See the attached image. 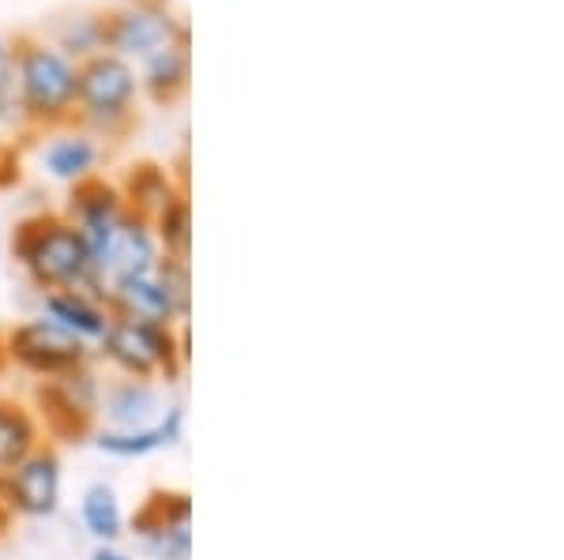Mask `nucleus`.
I'll list each match as a JSON object with an SVG mask.
<instances>
[{
  "instance_id": "dca6fc26",
  "label": "nucleus",
  "mask_w": 564,
  "mask_h": 560,
  "mask_svg": "<svg viewBox=\"0 0 564 560\" xmlns=\"http://www.w3.org/2000/svg\"><path fill=\"white\" fill-rule=\"evenodd\" d=\"M121 200H129V211L140 215V219H148V215H151V204H154V215H159L162 207L174 200V193H170L166 169L151 166V162H143V166H132L129 193H124Z\"/></svg>"
},
{
  "instance_id": "aec40b11",
  "label": "nucleus",
  "mask_w": 564,
  "mask_h": 560,
  "mask_svg": "<svg viewBox=\"0 0 564 560\" xmlns=\"http://www.w3.org/2000/svg\"><path fill=\"white\" fill-rule=\"evenodd\" d=\"M15 117V61L8 39H0V121Z\"/></svg>"
},
{
  "instance_id": "ddd939ff",
  "label": "nucleus",
  "mask_w": 564,
  "mask_h": 560,
  "mask_svg": "<svg viewBox=\"0 0 564 560\" xmlns=\"http://www.w3.org/2000/svg\"><path fill=\"white\" fill-rule=\"evenodd\" d=\"M45 312H50L53 323H61V328L72 331L76 339H102L106 328H109L106 312L79 290L50 294V297H45Z\"/></svg>"
},
{
  "instance_id": "423d86ee",
  "label": "nucleus",
  "mask_w": 564,
  "mask_h": 560,
  "mask_svg": "<svg viewBox=\"0 0 564 560\" xmlns=\"http://www.w3.org/2000/svg\"><path fill=\"white\" fill-rule=\"evenodd\" d=\"M106 354L135 376H151L170 365V336L162 323L121 316L106 328Z\"/></svg>"
},
{
  "instance_id": "6ab92c4d",
  "label": "nucleus",
  "mask_w": 564,
  "mask_h": 560,
  "mask_svg": "<svg viewBox=\"0 0 564 560\" xmlns=\"http://www.w3.org/2000/svg\"><path fill=\"white\" fill-rule=\"evenodd\" d=\"M159 238H162V245H166L170 260L188 256V204H185V196H174V200L159 211Z\"/></svg>"
},
{
  "instance_id": "f257e3e1",
  "label": "nucleus",
  "mask_w": 564,
  "mask_h": 560,
  "mask_svg": "<svg viewBox=\"0 0 564 560\" xmlns=\"http://www.w3.org/2000/svg\"><path fill=\"white\" fill-rule=\"evenodd\" d=\"M8 45H12L15 61V117L34 132L72 129V117H76V61L65 57L39 31H15Z\"/></svg>"
},
{
  "instance_id": "6e6552de",
  "label": "nucleus",
  "mask_w": 564,
  "mask_h": 560,
  "mask_svg": "<svg viewBox=\"0 0 564 560\" xmlns=\"http://www.w3.org/2000/svg\"><path fill=\"white\" fill-rule=\"evenodd\" d=\"M124 200L121 193H117L113 185H106V180L98 177H84L76 180V193H72V215H76V230L79 238L87 241V252H95L102 241L113 233V226L124 219Z\"/></svg>"
},
{
  "instance_id": "2eb2a0df",
  "label": "nucleus",
  "mask_w": 564,
  "mask_h": 560,
  "mask_svg": "<svg viewBox=\"0 0 564 560\" xmlns=\"http://www.w3.org/2000/svg\"><path fill=\"white\" fill-rule=\"evenodd\" d=\"M109 418H113V432H135V429H151L154 426V414H159V395H154L151 384L132 381L113 387L106 403Z\"/></svg>"
},
{
  "instance_id": "9b49d317",
  "label": "nucleus",
  "mask_w": 564,
  "mask_h": 560,
  "mask_svg": "<svg viewBox=\"0 0 564 560\" xmlns=\"http://www.w3.org/2000/svg\"><path fill=\"white\" fill-rule=\"evenodd\" d=\"M113 301L121 305L124 316H132V320H148V323H166L170 316L185 312L177 305V297L170 294V286L159 278V267L151 271V275H135L129 283L113 286Z\"/></svg>"
},
{
  "instance_id": "412c9836",
  "label": "nucleus",
  "mask_w": 564,
  "mask_h": 560,
  "mask_svg": "<svg viewBox=\"0 0 564 560\" xmlns=\"http://www.w3.org/2000/svg\"><path fill=\"white\" fill-rule=\"evenodd\" d=\"M95 560H129V557L117 553V549H109V546H102V549H95Z\"/></svg>"
},
{
  "instance_id": "0eeeda50",
  "label": "nucleus",
  "mask_w": 564,
  "mask_h": 560,
  "mask_svg": "<svg viewBox=\"0 0 564 560\" xmlns=\"http://www.w3.org/2000/svg\"><path fill=\"white\" fill-rule=\"evenodd\" d=\"M12 358L34 373H65L84 361V342L53 320H31L12 331Z\"/></svg>"
},
{
  "instance_id": "4be33fe9",
  "label": "nucleus",
  "mask_w": 564,
  "mask_h": 560,
  "mask_svg": "<svg viewBox=\"0 0 564 560\" xmlns=\"http://www.w3.org/2000/svg\"><path fill=\"white\" fill-rule=\"evenodd\" d=\"M4 519H8V516H4V508H0V530H4Z\"/></svg>"
},
{
  "instance_id": "f8f14e48",
  "label": "nucleus",
  "mask_w": 564,
  "mask_h": 560,
  "mask_svg": "<svg viewBox=\"0 0 564 560\" xmlns=\"http://www.w3.org/2000/svg\"><path fill=\"white\" fill-rule=\"evenodd\" d=\"M42 162H45V169H50L53 177L72 180V185H76V180L90 177V169H95L98 143H95V135H87L79 129L50 135V143L42 147Z\"/></svg>"
},
{
  "instance_id": "39448f33",
  "label": "nucleus",
  "mask_w": 564,
  "mask_h": 560,
  "mask_svg": "<svg viewBox=\"0 0 564 560\" xmlns=\"http://www.w3.org/2000/svg\"><path fill=\"white\" fill-rule=\"evenodd\" d=\"M159 267V245L148 219L124 211V219L113 226V233L90 252V283L102 286H121L135 275H151Z\"/></svg>"
},
{
  "instance_id": "a211bd4d",
  "label": "nucleus",
  "mask_w": 564,
  "mask_h": 560,
  "mask_svg": "<svg viewBox=\"0 0 564 560\" xmlns=\"http://www.w3.org/2000/svg\"><path fill=\"white\" fill-rule=\"evenodd\" d=\"M34 444V426L31 418L20 410H8L0 406V471H12L20 466L26 455H31Z\"/></svg>"
},
{
  "instance_id": "9d476101",
  "label": "nucleus",
  "mask_w": 564,
  "mask_h": 560,
  "mask_svg": "<svg viewBox=\"0 0 564 560\" xmlns=\"http://www.w3.org/2000/svg\"><path fill=\"white\" fill-rule=\"evenodd\" d=\"M140 90L151 98L154 106H174L177 98H185L188 79H193V53L188 42H170L162 50H154L151 57L140 61Z\"/></svg>"
},
{
  "instance_id": "20e7f679",
  "label": "nucleus",
  "mask_w": 564,
  "mask_h": 560,
  "mask_svg": "<svg viewBox=\"0 0 564 560\" xmlns=\"http://www.w3.org/2000/svg\"><path fill=\"white\" fill-rule=\"evenodd\" d=\"M170 42L188 39V20L170 8V0H121L98 8V50L124 61H143Z\"/></svg>"
},
{
  "instance_id": "f03ea898",
  "label": "nucleus",
  "mask_w": 564,
  "mask_h": 560,
  "mask_svg": "<svg viewBox=\"0 0 564 560\" xmlns=\"http://www.w3.org/2000/svg\"><path fill=\"white\" fill-rule=\"evenodd\" d=\"M140 121V76L113 53L76 61V117L72 129L87 135H124Z\"/></svg>"
},
{
  "instance_id": "1a4fd4ad",
  "label": "nucleus",
  "mask_w": 564,
  "mask_h": 560,
  "mask_svg": "<svg viewBox=\"0 0 564 560\" xmlns=\"http://www.w3.org/2000/svg\"><path fill=\"white\" fill-rule=\"evenodd\" d=\"M8 496L23 516H53L61 504V463L53 455H26L20 466H12Z\"/></svg>"
},
{
  "instance_id": "4468645a",
  "label": "nucleus",
  "mask_w": 564,
  "mask_h": 560,
  "mask_svg": "<svg viewBox=\"0 0 564 560\" xmlns=\"http://www.w3.org/2000/svg\"><path fill=\"white\" fill-rule=\"evenodd\" d=\"M181 437V410L170 406L166 418H159L151 429H135V432H102L98 437V448L109 451V455H121V459H132V455H148V451H159L166 444H174Z\"/></svg>"
},
{
  "instance_id": "7ed1b4c3",
  "label": "nucleus",
  "mask_w": 564,
  "mask_h": 560,
  "mask_svg": "<svg viewBox=\"0 0 564 560\" xmlns=\"http://www.w3.org/2000/svg\"><path fill=\"white\" fill-rule=\"evenodd\" d=\"M15 252L34 275V283L50 286V290H79L90 283V252L79 230L65 219H31L15 233Z\"/></svg>"
},
{
  "instance_id": "f3484780",
  "label": "nucleus",
  "mask_w": 564,
  "mask_h": 560,
  "mask_svg": "<svg viewBox=\"0 0 564 560\" xmlns=\"http://www.w3.org/2000/svg\"><path fill=\"white\" fill-rule=\"evenodd\" d=\"M121 504H117V496L109 485H90L84 493V527L90 530L95 538L102 541H113L121 535Z\"/></svg>"
}]
</instances>
